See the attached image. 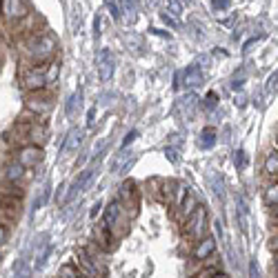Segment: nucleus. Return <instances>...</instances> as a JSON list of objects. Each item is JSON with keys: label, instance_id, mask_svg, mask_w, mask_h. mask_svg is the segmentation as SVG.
Instances as JSON below:
<instances>
[{"label": "nucleus", "instance_id": "nucleus-1", "mask_svg": "<svg viewBox=\"0 0 278 278\" xmlns=\"http://www.w3.org/2000/svg\"><path fill=\"white\" fill-rule=\"evenodd\" d=\"M58 54V38L47 29H38L36 34L27 36L20 47V60L27 65H47Z\"/></svg>", "mask_w": 278, "mask_h": 278}, {"label": "nucleus", "instance_id": "nucleus-2", "mask_svg": "<svg viewBox=\"0 0 278 278\" xmlns=\"http://www.w3.org/2000/svg\"><path fill=\"white\" fill-rule=\"evenodd\" d=\"M54 107H56V98H54V94L47 91V89L32 91V94L25 98V109H27L32 116L38 118L40 122H43L51 111H54Z\"/></svg>", "mask_w": 278, "mask_h": 278}, {"label": "nucleus", "instance_id": "nucleus-3", "mask_svg": "<svg viewBox=\"0 0 278 278\" xmlns=\"http://www.w3.org/2000/svg\"><path fill=\"white\" fill-rule=\"evenodd\" d=\"M205 229H207V207L205 205H196V209H194L192 214L185 218V225H183V234H185V238H189V240H198L203 238V234H205Z\"/></svg>", "mask_w": 278, "mask_h": 278}, {"label": "nucleus", "instance_id": "nucleus-4", "mask_svg": "<svg viewBox=\"0 0 278 278\" xmlns=\"http://www.w3.org/2000/svg\"><path fill=\"white\" fill-rule=\"evenodd\" d=\"M45 74H47V65H27L23 69V74H20V85H23V89L27 91V94L47 89Z\"/></svg>", "mask_w": 278, "mask_h": 278}, {"label": "nucleus", "instance_id": "nucleus-5", "mask_svg": "<svg viewBox=\"0 0 278 278\" xmlns=\"http://www.w3.org/2000/svg\"><path fill=\"white\" fill-rule=\"evenodd\" d=\"M127 223H129V216L122 212V207L118 205V200H111V203L107 205V209H105V218H102V225H105V227L111 231V236H114V238H118V236H120L118 227L122 225V229H127Z\"/></svg>", "mask_w": 278, "mask_h": 278}, {"label": "nucleus", "instance_id": "nucleus-6", "mask_svg": "<svg viewBox=\"0 0 278 278\" xmlns=\"http://www.w3.org/2000/svg\"><path fill=\"white\" fill-rule=\"evenodd\" d=\"M45 158V149L38 145H20L14 149V161L25 169H34L43 163Z\"/></svg>", "mask_w": 278, "mask_h": 278}, {"label": "nucleus", "instance_id": "nucleus-7", "mask_svg": "<svg viewBox=\"0 0 278 278\" xmlns=\"http://www.w3.org/2000/svg\"><path fill=\"white\" fill-rule=\"evenodd\" d=\"M118 205L122 207V212H125L129 218L138 214V189H136V183L133 180H125V183L120 185V189H118Z\"/></svg>", "mask_w": 278, "mask_h": 278}, {"label": "nucleus", "instance_id": "nucleus-8", "mask_svg": "<svg viewBox=\"0 0 278 278\" xmlns=\"http://www.w3.org/2000/svg\"><path fill=\"white\" fill-rule=\"evenodd\" d=\"M74 258H76L74 265L78 267V269H80L87 278H105V274H107L105 265H102V262H98V260H94L85 249H82V247H80V249H76Z\"/></svg>", "mask_w": 278, "mask_h": 278}, {"label": "nucleus", "instance_id": "nucleus-9", "mask_svg": "<svg viewBox=\"0 0 278 278\" xmlns=\"http://www.w3.org/2000/svg\"><path fill=\"white\" fill-rule=\"evenodd\" d=\"M0 14L9 23H20L29 16V7L25 0H0Z\"/></svg>", "mask_w": 278, "mask_h": 278}, {"label": "nucleus", "instance_id": "nucleus-10", "mask_svg": "<svg viewBox=\"0 0 278 278\" xmlns=\"http://www.w3.org/2000/svg\"><path fill=\"white\" fill-rule=\"evenodd\" d=\"M96 67H98V76L102 82L111 80V76H114L116 71V56L114 51L109 47H100L98 54H96Z\"/></svg>", "mask_w": 278, "mask_h": 278}, {"label": "nucleus", "instance_id": "nucleus-11", "mask_svg": "<svg viewBox=\"0 0 278 278\" xmlns=\"http://www.w3.org/2000/svg\"><path fill=\"white\" fill-rule=\"evenodd\" d=\"M94 172H96L94 167H87V169H82L78 176H76V180L71 183V187L67 189V194H65V205H67V203H71V200L78 196V194L85 192V187L91 183V178H94Z\"/></svg>", "mask_w": 278, "mask_h": 278}, {"label": "nucleus", "instance_id": "nucleus-12", "mask_svg": "<svg viewBox=\"0 0 278 278\" xmlns=\"http://www.w3.org/2000/svg\"><path fill=\"white\" fill-rule=\"evenodd\" d=\"M216 254V240L212 238V236H205V238H200L196 247H194L192 251V262H196V265H200L203 260H207L209 256Z\"/></svg>", "mask_w": 278, "mask_h": 278}, {"label": "nucleus", "instance_id": "nucleus-13", "mask_svg": "<svg viewBox=\"0 0 278 278\" xmlns=\"http://www.w3.org/2000/svg\"><path fill=\"white\" fill-rule=\"evenodd\" d=\"M82 141H85V131L78 129V127L69 129V131H67V136H65V141H63V145H60V156H69V154L78 152Z\"/></svg>", "mask_w": 278, "mask_h": 278}, {"label": "nucleus", "instance_id": "nucleus-14", "mask_svg": "<svg viewBox=\"0 0 278 278\" xmlns=\"http://www.w3.org/2000/svg\"><path fill=\"white\" fill-rule=\"evenodd\" d=\"M198 96L196 94H185L183 98L178 100V105H176V109H178V114L185 118V120H192L194 116H196V109H198Z\"/></svg>", "mask_w": 278, "mask_h": 278}, {"label": "nucleus", "instance_id": "nucleus-15", "mask_svg": "<svg viewBox=\"0 0 278 278\" xmlns=\"http://www.w3.org/2000/svg\"><path fill=\"white\" fill-rule=\"evenodd\" d=\"M94 243L98 245L100 249L105 251V254H109V251L116 247V238H114V236H111V231H109V229L105 227V225L100 223L98 227L94 229Z\"/></svg>", "mask_w": 278, "mask_h": 278}, {"label": "nucleus", "instance_id": "nucleus-16", "mask_svg": "<svg viewBox=\"0 0 278 278\" xmlns=\"http://www.w3.org/2000/svg\"><path fill=\"white\" fill-rule=\"evenodd\" d=\"M45 141H47V129L43 127V122H27V145H38L43 147Z\"/></svg>", "mask_w": 278, "mask_h": 278}, {"label": "nucleus", "instance_id": "nucleus-17", "mask_svg": "<svg viewBox=\"0 0 278 278\" xmlns=\"http://www.w3.org/2000/svg\"><path fill=\"white\" fill-rule=\"evenodd\" d=\"M25 176H27V169L20 167V165H18L16 161H14V163H7V165L3 167V178H5V183H14V185H18Z\"/></svg>", "mask_w": 278, "mask_h": 278}, {"label": "nucleus", "instance_id": "nucleus-18", "mask_svg": "<svg viewBox=\"0 0 278 278\" xmlns=\"http://www.w3.org/2000/svg\"><path fill=\"white\" fill-rule=\"evenodd\" d=\"M180 76H183V85L187 87V89H194V87H198L200 82H203V71H200L198 65L187 67V69H185Z\"/></svg>", "mask_w": 278, "mask_h": 278}, {"label": "nucleus", "instance_id": "nucleus-19", "mask_svg": "<svg viewBox=\"0 0 278 278\" xmlns=\"http://www.w3.org/2000/svg\"><path fill=\"white\" fill-rule=\"evenodd\" d=\"M133 161H136V156H133V154H129V152H125V149H122V152L118 154V158L114 161V165H111V169H114L116 174H125L127 169H129L131 165H133Z\"/></svg>", "mask_w": 278, "mask_h": 278}, {"label": "nucleus", "instance_id": "nucleus-20", "mask_svg": "<svg viewBox=\"0 0 278 278\" xmlns=\"http://www.w3.org/2000/svg\"><path fill=\"white\" fill-rule=\"evenodd\" d=\"M80 105H82V91H74V94L69 96V100H67V105H65V114L67 118H74L76 114H78V109H80Z\"/></svg>", "mask_w": 278, "mask_h": 278}, {"label": "nucleus", "instance_id": "nucleus-21", "mask_svg": "<svg viewBox=\"0 0 278 278\" xmlns=\"http://www.w3.org/2000/svg\"><path fill=\"white\" fill-rule=\"evenodd\" d=\"M189 196V187L185 183H176L174 185V196H172V205H174V209L178 212V207L185 203V198Z\"/></svg>", "mask_w": 278, "mask_h": 278}, {"label": "nucleus", "instance_id": "nucleus-22", "mask_svg": "<svg viewBox=\"0 0 278 278\" xmlns=\"http://www.w3.org/2000/svg\"><path fill=\"white\" fill-rule=\"evenodd\" d=\"M216 141H218V131H216L214 127H205V129L200 131V147L203 149H212L216 145Z\"/></svg>", "mask_w": 278, "mask_h": 278}, {"label": "nucleus", "instance_id": "nucleus-23", "mask_svg": "<svg viewBox=\"0 0 278 278\" xmlns=\"http://www.w3.org/2000/svg\"><path fill=\"white\" fill-rule=\"evenodd\" d=\"M58 76H60V60H58V58H54L51 63H47V74H45V80H47V89L56 85Z\"/></svg>", "mask_w": 278, "mask_h": 278}, {"label": "nucleus", "instance_id": "nucleus-24", "mask_svg": "<svg viewBox=\"0 0 278 278\" xmlns=\"http://www.w3.org/2000/svg\"><path fill=\"white\" fill-rule=\"evenodd\" d=\"M118 14H120L127 23H133V20H136V5H133L131 0H120V5H118Z\"/></svg>", "mask_w": 278, "mask_h": 278}, {"label": "nucleus", "instance_id": "nucleus-25", "mask_svg": "<svg viewBox=\"0 0 278 278\" xmlns=\"http://www.w3.org/2000/svg\"><path fill=\"white\" fill-rule=\"evenodd\" d=\"M192 278H227V274H223L220 265H214V267H200Z\"/></svg>", "mask_w": 278, "mask_h": 278}, {"label": "nucleus", "instance_id": "nucleus-26", "mask_svg": "<svg viewBox=\"0 0 278 278\" xmlns=\"http://www.w3.org/2000/svg\"><path fill=\"white\" fill-rule=\"evenodd\" d=\"M265 174L269 178L276 180V174H278V154H276V149L267 154V158H265Z\"/></svg>", "mask_w": 278, "mask_h": 278}, {"label": "nucleus", "instance_id": "nucleus-27", "mask_svg": "<svg viewBox=\"0 0 278 278\" xmlns=\"http://www.w3.org/2000/svg\"><path fill=\"white\" fill-rule=\"evenodd\" d=\"M58 278H87L78 267L74 265V262H69V265H63L58 269Z\"/></svg>", "mask_w": 278, "mask_h": 278}, {"label": "nucleus", "instance_id": "nucleus-28", "mask_svg": "<svg viewBox=\"0 0 278 278\" xmlns=\"http://www.w3.org/2000/svg\"><path fill=\"white\" fill-rule=\"evenodd\" d=\"M0 196H14V198H23V189L14 183H0Z\"/></svg>", "mask_w": 278, "mask_h": 278}, {"label": "nucleus", "instance_id": "nucleus-29", "mask_svg": "<svg viewBox=\"0 0 278 278\" xmlns=\"http://www.w3.org/2000/svg\"><path fill=\"white\" fill-rule=\"evenodd\" d=\"M165 9H167L169 16H174L176 20L183 16V3L180 0H165Z\"/></svg>", "mask_w": 278, "mask_h": 278}, {"label": "nucleus", "instance_id": "nucleus-30", "mask_svg": "<svg viewBox=\"0 0 278 278\" xmlns=\"http://www.w3.org/2000/svg\"><path fill=\"white\" fill-rule=\"evenodd\" d=\"M196 205H198V200H196V198H194V196H192V194H189V196H187V198H185V203H183V205H180V207H178V212H180V216H185V218H187V216H189V214H192V212H194V209H196Z\"/></svg>", "mask_w": 278, "mask_h": 278}, {"label": "nucleus", "instance_id": "nucleus-31", "mask_svg": "<svg viewBox=\"0 0 278 278\" xmlns=\"http://www.w3.org/2000/svg\"><path fill=\"white\" fill-rule=\"evenodd\" d=\"M276 180H274V185H269L267 187V192H265V198H267V205L269 207H276V200H278V192H276Z\"/></svg>", "mask_w": 278, "mask_h": 278}, {"label": "nucleus", "instance_id": "nucleus-32", "mask_svg": "<svg viewBox=\"0 0 278 278\" xmlns=\"http://www.w3.org/2000/svg\"><path fill=\"white\" fill-rule=\"evenodd\" d=\"M238 216H240V225L243 229H247V203L243 196H238Z\"/></svg>", "mask_w": 278, "mask_h": 278}, {"label": "nucleus", "instance_id": "nucleus-33", "mask_svg": "<svg viewBox=\"0 0 278 278\" xmlns=\"http://www.w3.org/2000/svg\"><path fill=\"white\" fill-rule=\"evenodd\" d=\"M203 105H205V109H214V107L218 105V96H216V91H207Z\"/></svg>", "mask_w": 278, "mask_h": 278}, {"label": "nucleus", "instance_id": "nucleus-34", "mask_svg": "<svg viewBox=\"0 0 278 278\" xmlns=\"http://www.w3.org/2000/svg\"><path fill=\"white\" fill-rule=\"evenodd\" d=\"M234 163H236V167H238V169H245L247 167V154H245V149H238V152H236Z\"/></svg>", "mask_w": 278, "mask_h": 278}, {"label": "nucleus", "instance_id": "nucleus-35", "mask_svg": "<svg viewBox=\"0 0 278 278\" xmlns=\"http://www.w3.org/2000/svg\"><path fill=\"white\" fill-rule=\"evenodd\" d=\"M212 7L214 12H227L231 7V0H212Z\"/></svg>", "mask_w": 278, "mask_h": 278}, {"label": "nucleus", "instance_id": "nucleus-36", "mask_svg": "<svg viewBox=\"0 0 278 278\" xmlns=\"http://www.w3.org/2000/svg\"><path fill=\"white\" fill-rule=\"evenodd\" d=\"M161 18H163L165 23H167V25H169V27H172V29H178V27H180V23H178V20L174 18V16H169L167 12H163V14H161Z\"/></svg>", "mask_w": 278, "mask_h": 278}, {"label": "nucleus", "instance_id": "nucleus-37", "mask_svg": "<svg viewBox=\"0 0 278 278\" xmlns=\"http://www.w3.org/2000/svg\"><path fill=\"white\" fill-rule=\"evenodd\" d=\"M136 138H138V131H136V129H131L129 133H127V138H125V141H122V149H127V147H129L131 143L136 141Z\"/></svg>", "mask_w": 278, "mask_h": 278}, {"label": "nucleus", "instance_id": "nucleus-38", "mask_svg": "<svg viewBox=\"0 0 278 278\" xmlns=\"http://www.w3.org/2000/svg\"><path fill=\"white\" fill-rule=\"evenodd\" d=\"M276 80H278V76H276V71L269 76V82H267V91L269 94H276Z\"/></svg>", "mask_w": 278, "mask_h": 278}, {"label": "nucleus", "instance_id": "nucleus-39", "mask_svg": "<svg viewBox=\"0 0 278 278\" xmlns=\"http://www.w3.org/2000/svg\"><path fill=\"white\" fill-rule=\"evenodd\" d=\"M7 238H9V229L5 225H0V247L7 245Z\"/></svg>", "mask_w": 278, "mask_h": 278}, {"label": "nucleus", "instance_id": "nucleus-40", "mask_svg": "<svg viewBox=\"0 0 278 278\" xmlns=\"http://www.w3.org/2000/svg\"><path fill=\"white\" fill-rule=\"evenodd\" d=\"M105 3L109 5V9H111V12H109V14H111V18H120V14H118V5L114 3V0H105Z\"/></svg>", "mask_w": 278, "mask_h": 278}, {"label": "nucleus", "instance_id": "nucleus-41", "mask_svg": "<svg viewBox=\"0 0 278 278\" xmlns=\"http://www.w3.org/2000/svg\"><path fill=\"white\" fill-rule=\"evenodd\" d=\"M165 156L169 158L172 163H178V154H176V149H172V147H167L165 149Z\"/></svg>", "mask_w": 278, "mask_h": 278}, {"label": "nucleus", "instance_id": "nucleus-42", "mask_svg": "<svg viewBox=\"0 0 278 278\" xmlns=\"http://www.w3.org/2000/svg\"><path fill=\"white\" fill-rule=\"evenodd\" d=\"M94 120H96V107H91L89 114H87V127H94Z\"/></svg>", "mask_w": 278, "mask_h": 278}, {"label": "nucleus", "instance_id": "nucleus-43", "mask_svg": "<svg viewBox=\"0 0 278 278\" xmlns=\"http://www.w3.org/2000/svg\"><path fill=\"white\" fill-rule=\"evenodd\" d=\"M249 278H260L258 276V267H256V260L249 262Z\"/></svg>", "mask_w": 278, "mask_h": 278}, {"label": "nucleus", "instance_id": "nucleus-44", "mask_svg": "<svg viewBox=\"0 0 278 278\" xmlns=\"http://www.w3.org/2000/svg\"><path fill=\"white\" fill-rule=\"evenodd\" d=\"M105 147H107V141H100V143H98V145H96V147H94V156H100V154H102V152H105Z\"/></svg>", "mask_w": 278, "mask_h": 278}, {"label": "nucleus", "instance_id": "nucleus-45", "mask_svg": "<svg viewBox=\"0 0 278 278\" xmlns=\"http://www.w3.org/2000/svg\"><path fill=\"white\" fill-rule=\"evenodd\" d=\"M100 207H102V203H96V205H94V209H91V214H89L91 218H96V216L100 214Z\"/></svg>", "mask_w": 278, "mask_h": 278}, {"label": "nucleus", "instance_id": "nucleus-46", "mask_svg": "<svg viewBox=\"0 0 278 278\" xmlns=\"http://www.w3.org/2000/svg\"><path fill=\"white\" fill-rule=\"evenodd\" d=\"M231 87H234V89H240V87H243V80H234V82H231Z\"/></svg>", "mask_w": 278, "mask_h": 278}, {"label": "nucleus", "instance_id": "nucleus-47", "mask_svg": "<svg viewBox=\"0 0 278 278\" xmlns=\"http://www.w3.org/2000/svg\"><path fill=\"white\" fill-rule=\"evenodd\" d=\"M185 3H192V0H185Z\"/></svg>", "mask_w": 278, "mask_h": 278}, {"label": "nucleus", "instance_id": "nucleus-48", "mask_svg": "<svg viewBox=\"0 0 278 278\" xmlns=\"http://www.w3.org/2000/svg\"><path fill=\"white\" fill-rule=\"evenodd\" d=\"M0 260H3V256H0Z\"/></svg>", "mask_w": 278, "mask_h": 278}]
</instances>
